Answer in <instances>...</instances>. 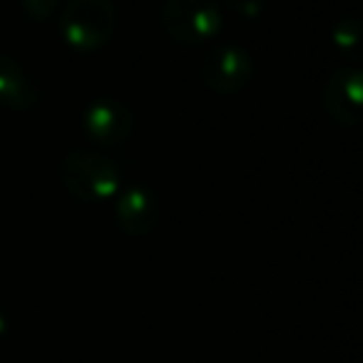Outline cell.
Returning a JSON list of instances; mask_svg holds the SVG:
<instances>
[{
	"instance_id": "cell-4",
	"label": "cell",
	"mask_w": 363,
	"mask_h": 363,
	"mask_svg": "<svg viewBox=\"0 0 363 363\" xmlns=\"http://www.w3.org/2000/svg\"><path fill=\"white\" fill-rule=\"evenodd\" d=\"M254 75V60L239 45H219L204 57L202 80L217 95H237Z\"/></svg>"
},
{
	"instance_id": "cell-9",
	"label": "cell",
	"mask_w": 363,
	"mask_h": 363,
	"mask_svg": "<svg viewBox=\"0 0 363 363\" xmlns=\"http://www.w3.org/2000/svg\"><path fill=\"white\" fill-rule=\"evenodd\" d=\"M358 38H361V26H358L356 18H346V21H341L336 28V33H333V43H336L343 52L356 50Z\"/></svg>"
},
{
	"instance_id": "cell-7",
	"label": "cell",
	"mask_w": 363,
	"mask_h": 363,
	"mask_svg": "<svg viewBox=\"0 0 363 363\" xmlns=\"http://www.w3.org/2000/svg\"><path fill=\"white\" fill-rule=\"evenodd\" d=\"M160 199L147 187H122L115 202V217L122 232L130 237H147L160 224Z\"/></svg>"
},
{
	"instance_id": "cell-5",
	"label": "cell",
	"mask_w": 363,
	"mask_h": 363,
	"mask_svg": "<svg viewBox=\"0 0 363 363\" xmlns=\"http://www.w3.org/2000/svg\"><path fill=\"white\" fill-rule=\"evenodd\" d=\"M82 130L92 142L105 147L125 145L135 130V117L125 102L115 97H100L82 112Z\"/></svg>"
},
{
	"instance_id": "cell-3",
	"label": "cell",
	"mask_w": 363,
	"mask_h": 363,
	"mask_svg": "<svg viewBox=\"0 0 363 363\" xmlns=\"http://www.w3.org/2000/svg\"><path fill=\"white\" fill-rule=\"evenodd\" d=\"M117 13L112 0H70L62 11V38L75 50H97L115 35Z\"/></svg>"
},
{
	"instance_id": "cell-2",
	"label": "cell",
	"mask_w": 363,
	"mask_h": 363,
	"mask_svg": "<svg viewBox=\"0 0 363 363\" xmlns=\"http://www.w3.org/2000/svg\"><path fill=\"white\" fill-rule=\"evenodd\" d=\"M162 28L179 45L197 48L222 33L224 16L217 0H164Z\"/></svg>"
},
{
	"instance_id": "cell-8",
	"label": "cell",
	"mask_w": 363,
	"mask_h": 363,
	"mask_svg": "<svg viewBox=\"0 0 363 363\" xmlns=\"http://www.w3.org/2000/svg\"><path fill=\"white\" fill-rule=\"evenodd\" d=\"M35 102L38 90L21 62L8 55H0V107L23 112L35 107Z\"/></svg>"
},
{
	"instance_id": "cell-1",
	"label": "cell",
	"mask_w": 363,
	"mask_h": 363,
	"mask_svg": "<svg viewBox=\"0 0 363 363\" xmlns=\"http://www.w3.org/2000/svg\"><path fill=\"white\" fill-rule=\"evenodd\" d=\"M60 177L65 189L82 202H102L117 197L122 189V174L107 157L97 152L75 150L60 162Z\"/></svg>"
},
{
	"instance_id": "cell-10",
	"label": "cell",
	"mask_w": 363,
	"mask_h": 363,
	"mask_svg": "<svg viewBox=\"0 0 363 363\" xmlns=\"http://www.w3.org/2000/svg\"><path fill=\"white\" fill-rule=\"evenodd\" d=\"M224 6L232 16L242 18V21H254L264 13L267 0H224Z\"/></svg>"
},
{
	"instance_id": "cell-6",
	"label": "cell",
	"mask_w": 363,
	"mask_h": 363,
	"mask_svg": "<svg viewBox=\"0 0 363 363\" xmlns=\"http://www.w3.org/2000/svg\"><path fill=\"white\" fill-rule=\"evenodd\" d=\"M363 75L358 67H341L323 85V110L336 125H361Z\"/></svg>"
},
{
	"instance_id": "cell-11",
	"label": "cell",
	"mask_w": 363,
	"mask_h": 363,
	"mask_svg": "<svg viewBox=\"0 0 363 363\" xmlns=\"http://www.w3.org/2000/svg\"><path fill=\"white\" fill-rule=\"evenodd\" d=\"M23 8H26L35 21H43V18L52 16V11L57 8V0H23Z\"/></svg>"
},
{
	"instance_id": "cell-12",
	"label": "cell",
	"mask_w": 363,
	"mask_h": 363,
	"mask_svg": "<svg viewBox=\"0 0 363 363\" xmlns=\"http://www.w3.org/2000/svg\"><path fill=\"white\" fill-rule=\"evenodd\" d=\"M6 331H8V316H6V311L0 308V338L6 336Z\"/></svg>"
}]
</instances>
